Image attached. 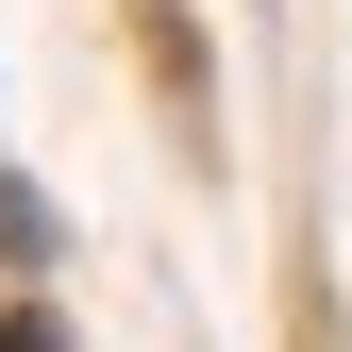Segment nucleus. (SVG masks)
Wrapping results in <instances>:
<instances>
[{
  "mask_svg": "<svg viewBox=\"0 0 352 352\" xmlns=\"http://www.w3.org/2000/svg\"><path fill=\"white\" fill-rule=\"evenodd\" d=\"M0 352H67V319H34V302H17V319H0Z\"/></svg>",
  "mask_w": 352,
  "mask_h": 352,
  "instance_id": "nucleus-1",
  "label": "nucleus"
}]
</instances>
